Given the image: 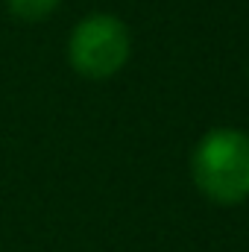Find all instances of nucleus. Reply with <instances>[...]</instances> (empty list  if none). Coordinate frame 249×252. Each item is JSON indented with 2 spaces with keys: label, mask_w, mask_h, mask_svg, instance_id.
Segmentation results:
<instances>
[{
  "label": "nucleus",
  "mask_w": 249,
  "mask_h": 252,
  "mask_svg": "<svg viewBox=\"0 0 249 252\" xmlns=\"http://www.w3.org/2000/svg\"><path fill=\"white\" fill-rule=\"evenodd\" d=\"M132 56L129 27L118 15H85L67 38V62L85 79H109L121 73Z\"/></svg>",
  "instance_id": "nucleus-2"
},
{
  "label": "nucleus",
  "mask_w": 249,
  "mask_h": 252,
  "mask_svg": "<svg viewBox=\"0 0 249 252\" xmlns=\"http://www.w3.org/2000/svg\"><path fill=\"white\" fill-rule=\"evenodd\" d=\"M62 0H6V9L21 24H38L59 9Z\"/></svg>",
  "instance_id": "nucleus-3"
},
{
  "label": "nucleus",
  "mask_w": 249,
  "mask_h": 252,
  "mask_svg": "<svg viewBox=\"0 0 249 252\" xmlns=\"http://www.w3.org/2000/svg\"><path fill=\"white\" fill-rule=\"evenodd\" d=\"M190 179L214 205H241L249 199V132L208 129L190 153Z\"/></svg>",
  "instance_id": "nucleus-1"
}]
</instances>
